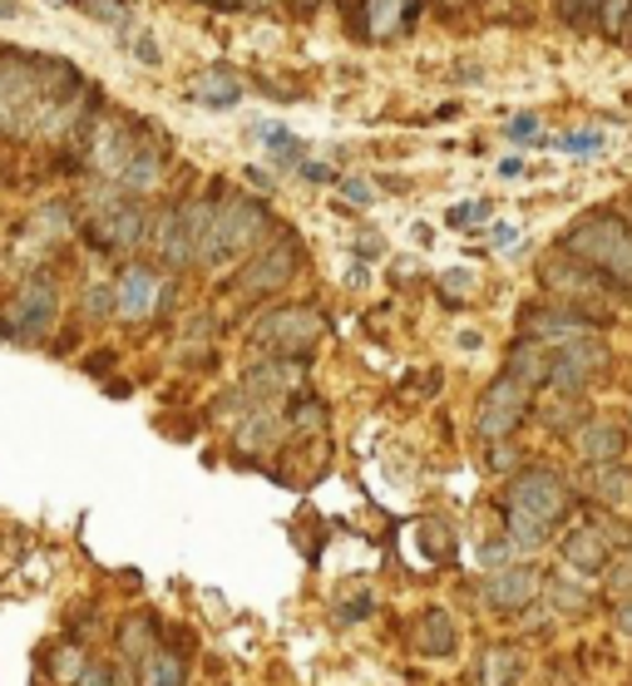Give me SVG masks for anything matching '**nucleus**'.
<instances>
[{"mask_svg":"<svg viewBox=\"0 0 632 686\" xmlns=\"http://www.w3.org/2000/svg\"><path fill=\"white\" fill-rule=\"evenodd\" d=\"M563 153H573V159H588V153H598L602 149V134L598 129H573V134H563V139H553Z\"/></svg>","mask_w":632,"mask_h":686,"instance_id":"obj_32","label":"nucleus"},{"mask_svg":"<svg viewBox=\"0 0 632 686\" xmlns=\"http://www.w3.org/2000/svg\"><path fill=\"white\" fill-rule=\"evenodd\" d=\"M514 238H519V228H509V222H499V228H494V232H489V248L509 252V248H514Z\"/></svg>","mask_w":632,"mask_h":686,"instance_id":"obj_45","label":"nucleus"},{"mask_svg":"<svg viewBox=\"0 0 632 686\" xmlns=\"http://www.w3.org/2000/svg\"><path fill=\"white\" fill-rule=\"evenodd\" d=\"M356 258H361V262H375V258H385V242L375 238V232H361V242H356Z\"/></svg>","mask_w":632,"mask_h":686,"instance_id":"obj_40","label":"nucleus"},{"mask_svg":"<svg viewBox=\"0 0 632 686\" xmlns=\"http://www.w3.org/2000/svg\"><path fill=\"white\" fill-rule=\"evenodd\" d=\"M138 686H188V662L168 647H154L138 666Z\"/></svg>","mask_w":632,"mask_h":686,"instance_id":"obj_23","label":"nucleus"},{"mask_svg":"<svg viewBox=\"0 0 632 686\" xmlns=\"http://www.w3.org/2000/svg\"><path fill=\"white\" fill-rule=\"evenodd\" d=\"M119 652H124V662H128V666H144V656L154 652V632H148V622L128 617V622L119 627Z\"/></svg>","mask_w":632,"mask_h":686,"instance_id":"obj_28","label":"nucleus"},{"mask_svg":"<svg viewBox=\"0 0 632 686\" xmlns=\"http://www.w3.org/2000/svg\"><path fill=\"white\" fill-rule=\"evenodd\" d=\"M489 208H494L489 198H484V203H460V208L444 213V222H450V228H470L474 218H489Z\"/></svg>","mask_w":632,"mask_h":686,"instance_id":"obj_34","label":"nucleus"},{"mask_svg":"<svg viewBox=\"0 0 632 686\" xmlns=\"http://www.w3.org/2000/svg\"><path fill=\"white\" fill-rule=\"evenodd\" d=\"M59 321V287L49 272H30L25 282H20L15 301H10L5 321H0V336L10 341H40L49 327Z\"/></svg>","mask_w":632,"mask_h":686,"instance_id":"obj_6","label":"nucleus"},{"mask_svg":"<svg viewBox=\"0 0 632 686\" xmlns=\"http://www.w3.org/2000/svg\"><path fill=\"white\" fill-rule=\"evenodd\" d=\"M296 173H302L306 183H331V179H336V173L326 169V163H312V159H302V169H296Z\"/></svg>","mask_w":632,"mask_h":686,"instance_id":"obj_43","label":"nucleus"},{"mask_svg":"<svg viewBox=\"0 0 632 686\" xmlns=\"http://www.w3.org/2000/svg\"><path fill=\"white\" fill-rule=\"evenodd\" d=\"M296 267H302V248H296L286 232H276V238L262 242V248H257V258L242 267L237 291H242V297H276V291H282L286 282L296 277Z\"/></svg>","mask_w":632,"mask_h":686,"instance_id":"obj_9","label":"nucleus"},{"mask_svg":"<svg viewBox=\"0 0 632 686\" xmlns=\"http://www.w3.org/2000/svg\"><path fill=\"white\" fill-rule=\"evenodd\" d=\"M484 459H489V469H499V475H509V469L519 465V455L509 449V439H499V445H484Z\"/></svg>","mask_w":632,"mask_h":686,"instance_id":"obj_37","label":"nucleus"},{"mask_svg":"<svg viewBox=\"0 0 632 686\" xmlns=\"http://www.w3.org/2000/svg\"><path fill=\"white\" fill-rule=\"evenodd\" d=\"M84 647L75 642V637H65V642L55 647V652H49V676H55V682H65V686H75V676L84 672Z\"/></svg>","mask_w":632,"mask_h":686,"instance_id":"obj_27","label":"nucleus"},{"mask_svg":"<svg viewBox=\"0 0 632 686\" xmlns=\"http://www.w3.org/2000/svg\"><path fill=\"white\" fill-rule=\"evenodd\" d=\"M602 0H563V15H573V21H583V15H598Z\"/></svg>","mask_w":632,"mask_h":686,"instance_id":"obj_42","label":"nucleus"},{"mask_svg":"<svg viewBox=\"0 0 632 686\" xmlns=\"http://www.w3.org/2000/svg\"><path fill=\"white\" fill-rule=\"evenodd\" d=\"M198 5H233V0H198Z\"/></svg>","mask_w":632,"mask_h":686,"instance_id":"obj_50","label":"nucleus"},{"mask_svg":"<svg viewBox=\"0 0 632 686\" xmlns=\"http://www.w3.org/2000/svg\"><path fill=\"white\" fill-rule=\"evenodd\" d=\"M321 336H326V321L312 307H276L252 327V346L272 351V356H306Z\"/></svg>","mask_w":632,"mask_h":686,"instance_id":"obj_7","label":"nucleus"},{"mask_svg":"<svg viewBox=\"0 0 632 686\" xmlns=\"http://www.w3.org/2000/svg\"><path fill=\"white\" fill-rule=\"evenodd\" d=\"M602 321L592 311H578L573 301H558V307H523V336L533 341H578V336H598Z\"/></svg>","mask_w":632,"mask_h":686,"instance_id":"obj_15","label":"nucleus"},{"mask_svg":"<svg viewBox=\"0 0 632 686\" xmlns=\"http://www.w3.org/2000/svg\"><path fill=\"white\" fill-rule=\"evenodd\" d=\"M15 15H20L15 0H0V21H15Z\"/></svg>","mask_w":632,"mask_h":686,"instance_id":"obj_49","label":"nucleus"},{"mask_svg":"<svg viewBox=\"0 0 632 686\" xmlns=\"http://www.w3.org/2000/svg\"><path fill=\"white\" fill-rule=\"evenodd\" d=\"M454 341H460V351H479V346H484V336H479V331H460Z\"/></svg>","mask_w":632,"mask_h":686,"instance_id":"obj_46","label":"nucleus"},{"mask_svg":"<svg viewBox=\"0 0 632 686\" xmlns=\"http://www.w3.org/2000/svg\"><path fill=\"white\" fill-rule=\"evenodd\" d=\"M539 282H543V291H553V297H563V301H588V297H602V291L612 287L602 272H592L583 258H573L568 248H558V252H549V258L539 262ZM618 291V287H612Z\"/></svg>","mask_w":632,"mask_h":686,"instance_id":"obj_12","label":"nucleus"},{"mask_svg":"<svg viewBox=\"0 0 632 686\" xmlns=\"http://www.w3.org/2000/svg\"><path fill=\"white\" fill-rule=\"evenodd\" d=\"M558 558H563L568 573L598 578V573H608L618 548H612V538H608V524H602V518H588V524H573L568 534L558 538Z\"/></svg>","mask_w":632,"mask_h":686,"instance_id":"obj_13","label":"nucleus"},{"mask_svg":"<svg viewBox=\"0 0 632 686\" xmlns=\"http://www.w3.org/2000/svg\"><path fill=\"white\" fill-rule=\"evenodd\" d=\"M509 553H519V548H514L509 534H504V538H494V544H484L479 563H484V568H509Z\"/></svg>","mask_w":632,"mask_h":686,"instance_id":"obj_35","label":"nucleus"},{"mask_svg":"<svg viewBox=\"0 0 632 686\" xmlns=\"http://www.w3.org/2000/svg\"><path fill=\"white\" fill-rule=\"evenodd\" d=\"M425 0H361V25L375 45H391L395 35L415 31Z\"/></svg>","mask_w":632,"mask_h":686,"instance_id":"obj_18","label":"nucleus"},{"mask_svg":"<svg viewBox=\"0 0 632 686\" xmlns=\"http://www.w3.org/2000/svg\"><path fill=\"white\" fill-rule=\"evenodd\" d=\"M65 5L94 15V21H104V25H114V31H124V25L134 21V5H128V0H65Z\"/></svg>","mask_w":632,"mask_h":686,"instance_id":"obj_30","label":"nucleus"},{"mask_svg":"<svg viewBox=\"0 0 632 686\" xmlns=\"http://www.w3.org/2000/svg\"><path fill=\"white\" fill-rule=\"evenodd\" d=\"M79 70L45 55H0V134L25 139V134H55L65 119H75Z\"/></svg>","mask_w":632,"mask_h":686,"instance_id":"obj_1","label":"nucleus"},{"mask_svg":"<svg viewBox=\"0 0 632 686\" xmlns=\"http://www.w3.org/2000/svg\"><path fill=\"white\" fill-rule=\"evenodd\" d=\"M583 489H588L598 504L618 508L622 499L632 494V469L622 465V459H612V465H588V475H583Z\"/></svg>","mask_w":632,"mask_h":686,"instance_id":"obj_20","label":"nucleus"},{"mask_svg":"<svg viewBox=\"0 0 632 686\" xmlns=\"http://www.w3.org/2000/svg\"><path fill=\"white\" fill-rule=\"evenodd\" d=\"M302 5H316V0H302Z\"/></svg>","mask_w":632,"mask_h":686,"instance_id":"obj_51","label":"nucleus"},{"mask_svg":"<svg viewBox=\"0 0 632 686\" xmlns=\"http://www.w3.org/2000/svg\"><path fill=\"white\" fill-rule=\"evenodd\" d=\"M79 317H84V321L114 317V287H109V282H84V297H79Z\"/></svg>","mask_w":632,"mask_h":686,"instance_id":"obj_31","label":"nucleus"},{"mask_svg":"<svg viewBox=\"0 0 632 686\" xmlns=\"http://www.w3.org/2000/svg\"><path fill=\"white\" fill-rule=\"evenodd\" d=\"M533 597H543V573L533 563H509V568H494L489 573L479 603L489 607V613H523Z\"/></svg>","mask_w":632,"mask_h":686,"instance_id":"obj_14","label":"nucleus"},{"mask_svg":"<svg viewBox=\"0 0 632 686\" xmlns=\"http://www.w3.org/2000/svg\"><path fill=\"white\" fill-rule=\"evenodd\" d=\"M237 445H247V449L257 445V455H267V449L276 445V420L267 415V410H257V415H247L242 425H237Z\"/></svg>","mask_w":632,"mask_h":686,"instance_id":"obj_29","label":"nucleus"},{"mask_svg":"<svg viewBox=\"0 0 632 686\" xmlns=\"http://www.w3.org/2000/svg\"><path fill=\"white\" fill-rule=\"evenodd\" d=\"M504 518L514 524H529L539 534H553V528L568 518V484H563L558 469L549 465H529L509 479L504 489Z\"/></svg>","mask_w":632,"mask_h":686,"instance_id":"obj_4","label":"nucleus"},{"mask_svg":"<svg viewBox=\"0 0 632 686\" xmlns=\"http://www.w3.org/2000/svg\"><path fill=\"white\" fill-rule=\"evenodd\" d=\"M454 647H460L454 617L444 613V607H425V613L415 617V652L420 656H454Z\"/></svg>","mask_w":632,"mask_h":686,"instance_id":"obj_19","label":"nucleus"},{"mask_svg":"<svg viewBox=\"0 0 632 686\" xmlns=\"http://www.w3.org/2000/svg\"><path fill=\"white\" fill-rule=\"evenodd\" d=\"M89 232H94V248L104 252H134L148 242V213L138 198H109L104 208L94 213V222H89Z\"/></svg>","mask_w":632,"mask_h":686,"instance_id":"obj_10","label":"nucleus"},{"mask_svg":"<svg viewBox=\"0 0 632 686\" xmlns=\"http://www.w3.org/2000/svg\"><path fill=\"white\" fill-rule=\"evenodd\" d=\"M286 425H292L296 435H306V430H321V425H326V405L312 396V390H292V405H286Z\"/></svg>","mask_w":632,"mask_h":686,"instance_id":"obj_26","label":"nucleus"},{"mask_svg":"<svg viewBox=\"0 0 632 686\" xmlns=\"http://www.w3.org/2000/svg\"><path fill=\"white\" fill-rule=\"evenodd\" d=\"M608 346L598 336H578L563 341L558 351H549V390L553 396H583L592 380L608 370Z\"/></svg>","mask_w":632,"mask_h":686,"instance_id":"obj_8","label":"nucleus"},{"mask_svg":"<svg viewBox=\"0 0 632 686\" xmlns=\"http://www.w3.org/2000/svg\"><path fill=\"white\" fill-rule=\"evenodd\" d=\"M612 622H618L622 637H632V597H618V603H612Z\"/></svg>","mask_w":632,"mask_h":686,"instance_id":"obj_41","label":"nucleus"},{"mask_svg":"<svg viewBox=\"0 0 632 686\" xmlns=\"http://www.w3.org/2000/svg\"><path fill=\"white\" fill-rule=\"evenodd\" d=\"M529 405H533V386H523L519 376L499 370V376L484 386V396L474 400V435H479L484 445H499V439H509L514 430L523 425Z\"/></svg>","mask_w":632,"mask_h":686,"instance_id":"obj_5","label":"nucleus"},{"mask_svg":"<svg viewBox=\"0 0 632 686\" xmlns=\"http://www.w3.org/2000/svg\"><path fill=\"white\" fill-rule=\"evenodd\" d=\"M252 139H262L267 149H272V159H276V169H302V144H296V134L286 129V124H272V119H262V124H252Z\"/></svg>","mask_w":632,"mask_h":686,"instance_id":"obj_25","label":"nucleus"},{"mask_svg":"<svg viewBox=\"0 0 632 686\" xmlns=\"http://www.w3.org/2000/svg\"><path fill=\"white\" fill-rule=\"evenodd\" d=\"M499 173H504V179H519V173H523V159H504Z\"/></svg>","mask_w":632,"mask_h":686,"instance_id":"obj_48","label":"nucleus"},{"mask_svg":"<svg viewBox=\"0 0 632 686\" xmlns=\"http://www.w3.org/2000/svg\"><path fill=\"white\" fill-rule=\"evenodd\" d=\"M341 193L356 203V208H365V203H375V188L365 179H341Z\"/></svg>","mask_w":632,"mask_h":686,"instance_id":"obj_38","label":"nucleus"},{"mask_svg":"<svg viewBox=\"0 0 632 686\" xmlns=\"http://www.w3.org/2000/svg\"><path fill=\"white\" fill-rule=\"evenodd\" d=\"M262 238H276V218L262 198L252 193H227L213 198V222H207V238L198 248V267H217V262L237 258V252H252Z\"/></svg>","mask_w":632,"mask_h":686,"instance_id":"obj_3","label":"nucleus"},{"mask_svg":"<svg viewBox=\"0 0 632 686\" xmlns=\"http://www.w3.org/2000/svg\"><path fill=\"white\" fill-rule=\"evenodd\" d=\"M543 597H549V607L558 617H578V613H588L592 607V597H588V587L578 583V573H558V578H543Z\"/></svg>","mask_w":632,"mask_h":686,"instance_id":"obj_24","label":"nucleus"},{"mask_svg":"<svg viewBox=\"0 0 632 686\" xmlns=\"http://www.w3.org/2000/svg\"><path fill=\"white\" fill-rule=\"evenodd\" d=\"M568 439H573V449H578V459H588V465H612V459H622L632 445L628 425L608 420V415H588Z\"/></svg>","mask_w":632,"mask_h":686,"instance_id":"obj_17","label":"nucleus"},{"mask_svg":"<svg viewBox=\"0 0 632 686\" xmlns=\"http://www.w3.org/2000/svg\"><path fill=\"white\" fill-rule=\"evenodd\" d=\"M148 252H154V262L163 272H188L198 267V248H193V228H188V213L183 208H158V218L148 222Z\"/></svg>","mask_w":632,"mask_h":686,"instance_id":"obj_11","label":"nucleus"},{"mask_svg":"<svg viewBox=\"0 0 632 686\" xmlns=\"http://www.w3.org/2000/svg\"><path fill=\"white\" fill-rule=\"evenodd\" d=\"M158 297H163V277H158V267H124L114 282V317L119 321H148L158 311Z\"/></svg>","mask_w":632,"mask_h":686,"instance_id":"obj_16","label":"nucleus"},{"mask_svg":"<svg viewBox=\"0 0 632 686\" xmlns=\"http://www.w3.org/2000/svg\"><path fill=\"white\" fill-rule=\"evenodd\" d=\"M558 248L583 258L592 272L612 282L618 291H632V222L612 208H588L583 218L568 222Z\"/></svg>","mask_w":632,"mask_h":686,"instance_id":"obj_2","label":"nucleus"},{"mask_svg":"<svg viewBox=\"0 0 632 686\" xmlns=\"http://www.w3.org/2000/svg\"><path fill=\"white\" fill-rule=\"evenodd\" d=\"M247 183H252V188H272V173H257V169H247Z\"/></svg>","mask_w":632,"mask_h":686,"instance_id":"obj_47","label":"nucleus"},{"mask_svg":"<svg viewBox=\"0 0 632 686\" xmlns=\"http://www.w3.org/2000/svg\"><path fill=\"white\" fill-rule=\"evenodd\" d=\"M371 607H375L371 597H356V603H346V607H341V613H336V617H341V622H361V617L371 613Z\"/></svg>","mask_w":632,"mask_h":686,"instance_id":"obj_44","label":"nucleus"},{"mask_svg":"<svg viewBox=\"0 0 632 686\" xmlns=\"http://www.w3.org/2000/svg\"><path fill=\"white\" fill-rule=\"evenodd\" d=\"M523 672H529V662H523V652L509 642H494L489 652L479 656V682L484 686H519Z\"/></svg>","mask_w":632,"mask_h":686,"instance_id":"obj_21","label":"nucleus"},{"mask_svg":"<svg viewBox=\"0 0 632 686\" xmlns=\"http://www.w3.org/2000/svg\"><path fill=\"white\" fill-rule=\"evenodd\" d=\"M504 134H509L514 144H533V139H539V114H529V110L514 114V119L504 124Z\"/></svg>","mask_w":632,"mask_h":686,"instance_id":"obj_33","label":"nucleus"},{"mask_svg":"<svg viewBox=\"0 0 632 686\" xmlns=\"http://www.w3.org/2000/svg\"><path fill=\"white\" fill-rule=\"evenodd\" d=\"M128 50H134L144 65H163V50H158V45H154V35H148V31L128 35Z\"/></svg>","mask_w":632,"mask_h":686,"instance_id":"obj_36","label":"nucleus"},{"mask_svg":"<svg viewBox=\"0 0 632 686\" xmlns=\"http://www.w3.org/2000/svg\"><path fill=\"white\" fill-rule=\"evenodd\" d=\"M188 94H193L198 104H207V110H233V104L242 100V80H237L233 70H203Z\"/></svg>","mask_w":632,"mask_h":686,"instance_id":"obj_22","label":"nucleus"},{"mask_svg":"<svg viewBox=\"0 0 632 686\" xmlns=\"http://www.w3.org/2000/svg\"><path fill=\"white\" fill-rule=\"evenodd\" d=\"M474 287V277L464 267H454V272H444V297H464V291Z\"/></svg>","mask_w":632,"mask_h":686,"instance_id":"obj_39","label":"nucleus"}]
</instances>
